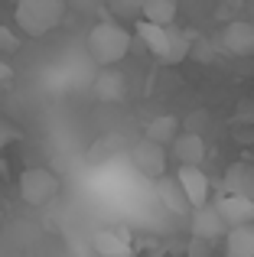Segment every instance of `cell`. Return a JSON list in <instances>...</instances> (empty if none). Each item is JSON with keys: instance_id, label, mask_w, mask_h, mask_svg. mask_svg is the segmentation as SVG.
<instances>
[{"instance_id": "ffe728a7", "label": "cell", "mask_w": 254, "mask_h": 257, "mask_svg": "<svg viewBox=\"0 0 254 257\" xmlns=\"http://www.w3.org/2000/svg\"><path fill=\"white\" fill-rule=\"evenodd\" d=\"M17 49H20V36L0 23V56H10V52H17Z\"/></svg>"}, {"instance_id": "44dd1931", "label": "cell", "mask_w": 254, "mask_h": 257, "mask_svg": "<svg viewBox=\"0 0 254 257\" xmlns=\"http://www.w3.org/2000/svg\"><path fill=\"white\" fill-rule=\"evenodd\" d=\"M17 140H20V131L10 124V120H4V117H0V150H7V147H10V144H17Z\"/></svg>"}, {"instance_id": "d6986e66", "label": "cell", "mask_w": 254, "mask_h": 257, "mask_svg": "<svg viewBox=\"0 0 254 257\" xmlns=\"http://www.w3.org/2000/svg\"><path fill=\"white\" fill-rule=\"evenodd\" d=\"M186 257H215V244L205 238H189L186 244Z\"/></svg>"}, {"instance_id": "7402d4cb", "label": "cell", "mask_w": 254, "mask_h": 257, "mask_svg": "<svg viewBox=\"0 0 254 257\" xmlns=\"http://www.w3.org/2000/svg\"><path fill=\"white\" fill-rule=\"evenodd\" d=\"M4 82H13V69H10V62L0 59V85H4Z\"/></svg>"}, {"instance_id": "277c9868", "label": "cell", "mask_w": 254, "mask_h": 257, "mask_svg": "<svg viewBox=\"0 0 254 257\" xmlns=\"http://www.w3.org/2000/svg\"><path fill=\"white\" fill-rule=\"evenodd\" d=\"M131 163L134 170L140 176H147V179H163L166 176V147L163 144H153L150 137L137 140V147L131 150Z\"/></svg>"}, {"instance_id": "5bb4252c", "label": "cell", "mask_w": 254, "mask_h": 257, "mask_svg": "<svg viewBox=\"0 0 254 257\" xmlns=\"http://www.w3.org/2000/svg\"><path fill=\"white\" fill-rule=\"evenodd\" d=\"M140 13H144L147 23L173 26V20H176V0H144V4H140Z\"/></svg>"}, {"instance_id": "d4e9b609", "label": "cell", "mask_w": 254, "mask_h": 257, "mask_svg": "<svg viewBox=\"0 0 254 257\" xmlns=\"http://www.w3.org/2000/svg\"><path fill=\"white\" fill-rule=\"evenodd\" d=\"M0 225H4V215H0Z\"/></svg>"}, {"instance_id": "7a4b0ae2", "label": "cell", "mask_w": 254, "mask_h": 257, "mask_svg": "<svg viewBox=\"0 0 254 257\" xmlns=\"http://www.w3.org/2000/svg\"><path fill=\"white\" fill-rule=\"evenodd\" d=\"M65 17L62 0H17L13 20L30 39H43L46 33H52Z\"/></svg>"}, {"instance_id": "8992f818", "label": "cell", "mask_w": 254, "mask_h": 257, "mask_svg": "<svg viewBox=\"0 0 254 257\" xmlns=\"http://www.w3.org/2000/svg\"><path fill=\"white\" fill-rule=\"evenodd\" d=\"M222 46L231 56H254V23L251 20H231L222 30Z\"/></svg>"}, {"instance_id": "52a82bcc", "label": "cell", "mask_w": 254, "mask_h": 257, "mask_svg": "<svg viewBox=\"0 0 254 257\" xmlns=\"http://www.w3.org/2000/svg\"><path fill=\"white\" fill-rule=\"evenodd\" d=\"M176 179H179V186L186 189V195H189L192 208L209 205L212 186H209V176L202 173V166H179V170H176Z\"/></svg>"}, {"instance_id": "9a60e30c", "label": "cell", "mask_w": 254, "mask_h": 257, "mask_svg": "<svg viewBox=\"0 0 254 257\" xmlns=\"http://www.w3.org/2000/svg\"><path fill=\"white\" fill-rule=\"evenodd\" d=\"M147 137L153 140V144H170L173 147V140L179 137V120L173 117V114H163V117H153L150 124H147Z\"/></svg>"}, {"instance_id": "603a6c76", "label": "cell", "mask_w": 254, "mask_h": 257, "mask_svg": "<svg viewBox=\"0 0 254 257\" xmlns=\"http://www.w3.org/2000/svg\"><path fill=\"white\" fill-rule=\"evenodd\" d=\"M225 7H231V10H235V7H241V0H222Z\"/></svg>"}, {"instance_id": "ba28073f", "label": "cell", "mask_w": 254, "mask_h": 257, "mask_svg": "<svg viewBox=\"0 0 254 257\" xmlns=\"http://www.w3.org/2000/svg\"><path fill=\"white\" fill-rule=\"evenodd\" d=\"M215 208L222 212V218H225V225H228V228L254 225V202L244 199V195H228V192H225L222 199L215 202Z\"/></svg>"}, {"instance_id": "5b68a950", "label": "cell", "mask_w": 254, "mask_h": 257, "mask_svg": "<svg viewBox=\"0 0 254 257\" xmlns=\"http://www.w3.org/2000/svg\"><path fill=\"white\" fill-rule=\"evenodd\" d=\"M189 231H192V238H205V241L215 244V241H225L228 225H225L222 212H218L215 205H202L189 215Z\"/></svg>"}, {"instance_id": "e0dca14e", "label": "cell", "mask_w": 254, "mask_h": 257, "mask_svg": "<svg viewBox=\"0 0 254 257\" xmlns=\"http://www.w3.org/2000/svg\"><path fill=\"white\" fill-rule=\"evenodd\" d=\"M186 56H192V39L186 36V33H179V30L170 26V56H166V65L183 62Z\"/></svg>"}, {"instance_id": "8fae6325", "label": "cell", "mask_w": 254, "mask_h": 257, "mask_svg": "<svg viewBox=\"0 0 254 257\" xmlns=\"http://www.w3.org/2000/svg\"><path fill=\"white\" fill-rule=\"evenodd\" d=\"M137 36L144 39V46L160 59V62H166V56H170V26H157V23L140 20L137 23Z\"/></svg>"}, {"instance_id": "cb8c5ba5", "label": "cell", "mask_w": 254, "mask_h": 257, "mask_svg": "<svg viewBox=\"0 0 254 257\" xmlns=\"http://www.w3.org/2000/svg\"><path fill=\"white\" fill-rule=\"evenodd\" d=\"M251 23H254V4H251Z\"/></svg>"}, {"instance_id": "9c48e42d", "label": "cell", "mask_w": 254, "mask_h": 257, "mask_svg": "<svg viewBox=\"0 0 254 257\" xmlns=\"http://www.w3.org/2000/svg\"><path fill=\"white\" fill-rule=\"evenodd\" d=\"M157 195H160V202L166 205V212H173V215H192V212H196L176 176H173V179H170V176L157 179Z\"/></svg>"}, {"instance_id": "4fadbf2b", "label": "cell", "mask_w": 254, "mask_h": 257, "mask_svg": "<svg viewBox=\"0 0 254 257\" xmlns=\"http://www.w3.org/2000/svg\"><path fill=\"white\" fill-rule=\"evenodd\" d=\"M225 257H254V225H241V228H228L222 241Z\"/></svg>"}, {"instance_id": "ac0fdd59", "label": "cell", "mask_w": 254, "mask_h": 257, "mask_svg": "<svg viewBox=\"0 0 254 257\" xmlns=\"http://www.w3.org/2000/svg\"><path fill=\"white\" fill-rule=\"evenodd\" d=\"M98 94H101L104 101H108V98H121V94H124V78L117 75V72L104 69L101 78H98Z\"/></svg>"}, {"instance_id": "30bf717a", "label": "cell", "mask_w": 254, "mask_h": 257, "mask_svg": "<svg viewBox=\"0 0 254 257\" xmlns=\"http://www.w3.org/2000/svg\"><path fill=\"white\" fill-rule=\"evenodd\" d=\"M173 160H179V166H202L205 160V140L202 134L186 131L173 140Z\"/></svg>"}, {"instance_id": "2e32d148", "label": "cell", "mask_w": 254, "mask_h": 257, "mask_svg": "<svg viewBox=\"0 0 254 257\" xmlns=\"http://www.w3.org/2000/svg\"><path fill=\"white\" fill-rule=\"evenodd\" d=\"M95 247L104 257H131V241L121 231H98L95 234Z\"/></svg>"}, {"instance_id": "3957f363", "label": "cell", "mask_w": 254, "mask_h": 257, "mask_svg": "<svg viewBox=\"0 0 254 257\" xmlns=\"http://www.w3.org/2000/svg\"><path fill=\"white\" fill-rule=\"evenodd\" d=\"M56 195H59V176L52 170H46V166L23 170V176H20V199L26 205H33V208L49 205Z\"/></svg>"}, {"instance_id": "6da1fadb", "label": "cell", "mask_w": 254, "mask_h": 257, "mask_svg": "<svg viewBox=\"0 0 254 257\" xmlns=\"http://www.w3.org/2000/svg\"><path fill=\"white\" fill-rule=\"evenodd\" d=\"M131 43H134L131 30H124L121 23H111V20L98 23L88 33V52L101 69H114L117 62H124V56L131 52Z\"/></svg>"}, {"instance_id": "7c38bea8", "label": "cell", "mask_w": 254, "mask_h": 257, "mask_svg": "<svg viewBox=\"0 0 254 257\" xmlns=\"http://www.w3.org/2000/svg\"><path fill=\"white\" fill-rule=\"evenodd\" d=\"M225 192L228 195H244L254 202V166L248 163H231L225 170Z\"/></svg>"}]
</instances>
